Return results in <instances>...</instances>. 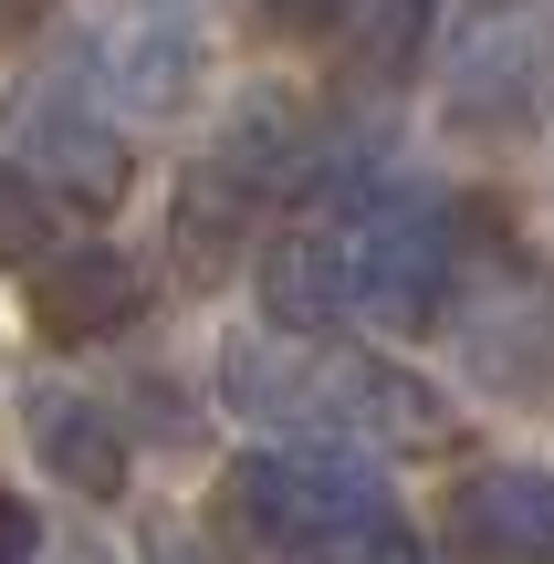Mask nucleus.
<instances>
[{
    "mask_svg": "<svg viewBox=\"0 0 554 564\" xmlns=\"http://www.w3.org/2000/svg\"><path fill=\"white\" fill-rule=\"evenodd\" d=\"M450 282H460V199L430 178H377L346 199L283 209L251 262L262 335H314V345L430 335L450 314Z\"/></svg>",
    "mask_w": 554,
    "mask_h": 564,
    "instance_id": "obj_1",
    "label": "nucleus"
},
{
    "mask_svg": "<svg viewBox=\"0 0 554 564\" xmlns=\"http://www.w3.org/2000/svg\"><path fill=\"white\" fill-rule=\"evenodd\" d=\"M230 419H251L283 449H356V460H430L460 440L450 398L419 366H388V345H314V335H241L209 366Z\"/></svg>",
    "mask_w": 554,
    "mask_h": 564,
    "instance_id": "obj_2",
    "label": "nucleus"
},
{
    "mask_svg": "<svg viewBox=\"0 0 554 564\" xmlns=\"http://www.w3.org/2000/svg\"><path fill=\"white\" fill-rule=\"evenodd\" d=\"M209 523L251 564H430V533L356 449H241L209 491Z\"/></svg>",
    "mask_w": 554,
    "mask_h": 564,
    "instance_id": "obj_3",
    "label": "nucleus"
},
{
    "mask_svg": "<svg viewBox=\"0 0 554 564\" xmlns=\"http://www.w3.org/2000/svg\"><path fill=\"white\" fill-rule=\"evenodd\" d=\"M439 335L460 345L481 398H502V408H544L554 398V272L492 199L460 209V282H450Z\"/></svg>",
    "mask_w": 554,
    "mask_h": 564,
    "instance_id": "obj_4",
    "label": "nucleus"
},
{
    "mask_svg": "<svg viewBox=\"0 0 554 564\" xmlns=\"http://www.w3.org/2000/svg\"><path fill=\"white\" fill-rule=\"evenodd\" d=\"M439 95L460 137H534L554 116V0H450Z\"/></svg>",
    "mask_w": 554,
    "mask_h": 564,
    "instance_id": "obj_5",
    "label": "nucleus"
},
{
    "mask_svg": "<svg viewBox=\"0 0 554 564\" xmlns=\"http://www.w3.org/2000/svg\"><path fill=\"white\" fill-rule=\"evenodd\" d=\"M11 147L63 209H116L126 178H137V147H126V116L105 105L95 63H63V74H32L11 95Z\"/></svg>",
    "mask_w": 554,
    "mask_h": 564,
    "instance_id": "obj_6",
    "label": "nucleus"
},
{
    "mask_svg": "<svg viewBox=\"0 0 554 564\" xmlns=\"http://www.w3.org/2000/svg\"><path fill=\"white\" fill-rule=\"evenodd\" d=\"M439 544L460 564H554V470L492 460L439 491Z\"/></svg>",
    "mask_w": 554,
    "mask_h": 564,
    "instance_id": "obj_7",
    "label": "nucleus"
},
{
    "mask_svg": "<svg viewBox=\"0 0 554 564\" xmlns=\"http://www.w3.org/2000/svg\"><path fill=\"white\" fill-rule=\"evenodd\" d=\"M272 188H251L241 167L209 147V158H188L178 167V199H167V262H178L188 282H220L230 262H262V241H272Z\"/></svg>",
    "mask_w": 554,
    "mask_h": 564,
    "instance_id": "obj_8",
    "label": "nucleus"
},
{
    "mask_svg": "<svg viewBox=\"0 0 554 564\" xmlns=\"http://www.w3.org/2000/svg\"><path fill=\"white\" fill-rule=\"evenodd\" d=\"M21 440H32V460L53 470L63 491H84V502H126V491H137V449H126L116 408H95L63 377L21 387Z\"/></svg>",
    "mask_w": 554,
    "mask_h": 564,
    "instance_id": "obj_9",
    "label": "nucleus"
},
{
    "mask_svg": "<svg viewBox=\"0 0 554 564\" xmlns=\"http://www.w3.org/2000/svg\"><path fill=\"white\" fill-rule=\"evenodd\" d=\"M146 293H157V282H146L137 262H126L116 241H74V251H53V262L32 272V335L42 345H116L126 324L146 314Z\"/></svg>",
    "mask_w": 554,
    "mask_h": 564,
    "instance_id": "obj_10",
    "label": "nucleus"
},
{
    "mask_svg": "<svg viewBox=\"0 0 554 564\" xmlns=\"http://www.w3.org/2000/svg\"><path fill=\"white\" fill-rule=\"evenodd\" d=\"M116 116H178L199 95V32L188 21H126L105 53H84Z\"/></svg>",
    "mask_w": 554,
    "mask_h": 564,
    "instance_id": "obj_11",
    "label": "nucleus"
},
{
    "mask_svg": "<svg viewBox=\"0 0 554 564\" xmlns=\"http://www.w3.org/2000/svg\"><path fill=\"white\" fill-rule=\"evenodd\" d=\"M450 42V0H356L346 21V74L356 95H409Z\"/></svg>",
    "mask_w": 554,
    "mask_h": 564,
    "instance_id": "obj_12",
    "label": "nucleus"
},
{
    "mask_svg": "<svg viewBox=\"0 0 554 564\" xmlns=\"http://www.w3.org/2000/svg\"><path fill=\"white\" fill-rule=\"evenodd\" d=\"M63 251V199L21 158H0V272H42Z\"/></svg>",
    "mask_w": 554,
    "mask_h": 564,
    "instance_id": "obj_13",
    "label": "nucleus"
},
{
    "mask_svg": "<svg viewBox=\"0 0 554 564\" xmlns=\"http://www.w3.org/2000/svg\"><path fill=\"white\" fill-rule=\"evenodd\" d=\"M241 11H251V32H272V42H346L356 0H241Z\"/></svg>",
    "mask_w": 554,
    "mask_h": 564,
    "instance_id": "obj_14",
    "label": "nucleus"
},
{
    "mask_svg": "<svg viewBox=\"0 0 554 564\" xmlns=\"http://www.w3.org/2000/svg\"><path fill=\"white\" fill-rule=\"evenodd\" d=\"M137 554H146V564H230V554H220V533H199V523H167V512L137 533Z\"/></svg>",
    "mask_w": 554,
    "mask_h": 564,
    "instance_id": "obj_15",
    "label": "nucleus"
},
{
    "mask_svg": "<svg viewBox=\"0 0 554 564\" xmlns=\"http://www.w3.org/2000/svg\"><path fill=\"white\" fill-rule=\"evenodd\" d=\"M32 554H42V523H32V502L0 481V564H32Z\"/></svg>",
    "mask_w": 554,
    "mask_h": 564,
    "instance_id": "obj_16",
    "label": "nucleus"
},
{
    "mask_svg": "<svg viewBox=\"0 0 554 564\" xmlns=\"http://www.w3.org/2000/svg\"><path fill=\"white\" fill-rule=\"evenodd\" d=\"M53 21V0H0V42H32Z\"/></svg>",
    "mask_w": 554,
    "mask_h": 564,
    "instance_id": "obj_17",
    "label": "nucleus"
}]
</instances>
